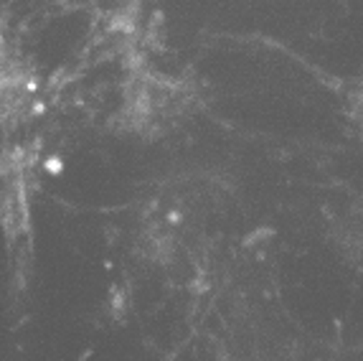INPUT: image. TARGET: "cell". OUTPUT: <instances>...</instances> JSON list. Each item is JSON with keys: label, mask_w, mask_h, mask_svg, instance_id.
I'll list each match as a JSON object with an SVG mask.
<instances>
[{"label": "cell", "mask_w": 363, "mask_h": 361, "mask_svg": "<svg viewBox=\"0 0 363 361\" xmlns=\"http://www.w3.org/2000/svg\"><path fill=\"white\" fill-rule=\"evenodd\" d=\"M351 117L363 125V77L358 79L351 90Z\"/></svg>", "instance_id": "obj_2"}, {"label": "cell", "mask_w": 363, "mask_h": 361, "mask_svg": "<svg viewBox=\"0 0 363 361\" xmlns=\"http://www.w3.org/2000/svg\"><path fill=\"white\" fill-rule=\"evenodd\" d=\"M330 239L335 249L353 265H363V199L348 201L330 222Z\"/></svg>", "instance_id": "obj_1"}]
</instances>
